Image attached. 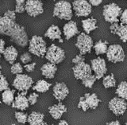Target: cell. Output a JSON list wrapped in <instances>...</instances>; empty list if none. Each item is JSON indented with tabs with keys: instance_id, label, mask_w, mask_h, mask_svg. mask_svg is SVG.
Listing matches in <instances>:
<instances>
[{
	"instance_id": "6da1fadb",
	"label": "cell",
	"mask_w": 127,
	"mask_h": 125,
	"mask_svg": "<svg viewBox=\"0 0 127 125\" xmlns=\"http://www.w3.org/2000/svg\"><path fill=\"white\" fill-rule=\"evenodd\" d=\"M0 34L10 37L11 41L21 47H26L29 43L25 28L16 22L15 11L7 10L0 17Z\"/></svg>"
},
{
	"instance_id": "7a4b0ae2",
	"label": "cell",
	"mask_w": 127,
	"mask_h": 125,
	"mask_svg": "<svg viewBox=\"0 0 127 125\" xmlns=\"http://www.w3.org/2000/svg\"><path fill=\"white\" fill-rule=\"evenodd\" d=\"M47 46L42 37L34 35L32 37L29 44L30 53L39 58H43L46 54Z\"/></svg>"
},
{
	"instance_id": "3957f363",
	"label": "cell",
	"mask_w": 127,
	"mask_h": 125,
	"mask_svg": "<svg viewBox=\"0 0 127 125\" xmlns=\"http://www.w3.org/2000/svg\"><path fill=\"white\" fill-rule=\"evenodd\" d=\"M53 16L60 19L71 20L72 18V6L67 1L57 2L54 6Z\"/></svg>"
},
{
	"instance_id": "277c9868",
	"label": "cell",
	"mask_w": 127,
	"mask_h": 125,
	"mask_svg": "<svg viewBox=\"0 0 127 125\" xmlns=\"http://www.w3.org/2000/svg\"><path fill=\"white\" fill-rule=\"evenodd\" d=\"M122 13V8L114 2L107 4L103 6L102 14L104 19L107 22L111 24L118 22L119 17H121Z\"/></svg>"
},
{
	"instance_id": "5b68a950",
	"label": "cell",
	"mask_w": 127,
	"mask_h": 125,
	"mask_svg": "<svg viewBox=\"0 0 127 125\" xmlns=\"http://www.w3.org/2000/svg\"><path fill=\"white\" fill-rule=\"evenodd\" d=\"M101 100L98 98L95 93H86L84 96L79 98L78 103V108L83 111H87L88 109H95Z\"/></svg>"
},
{
	"instance_id": "8992f818",
	"label": "cell",
	"mask_w": 127,
	"mask_h": 125,
	"mask_svg": "<svg viewBox=\"0 0 127 125\" xmlns=\"http://www.w3.org/2000/svg\"><path fill=\"white\" fill-rule=\"evenodd\" d=\"M45 58L50 63L57 64L62 62L64 60L65 53L64 50H62L61 47L56 46L55 44H52L48 48L45 54Z\"/></svg>"
},
{
	"instance_id": "52a82bcc",
	"label": "cell",
	"mask_w": 127,
	"mask_h": 125,
	"mask_svg": "<svg viewBox=\"0 0 127 125\" xmlns=\"http://www.w3.org/2000/svg\"><path fill=\"white\" fill-rule=\"evenodd\" d=\"M75 46L78 48L80 54L84 55L90 54L93 47V40L88 34L81 33L77 38Z\"/></svg>"
},
{
	"instance_id": "ba28073f",
	"label": "cell",
	"mask_w": 127,
	"mask_h": 125,
	"mask_svg": "<svg viewBox=\"0 0 127 125\" xmlns=\"http://www.w3.org/2000/svg\"><path fill=\"white\" fill-rule=\"evenodd\" d=\"M106 54L108 61L112 63L122 62L125 60L126 57L123 48L118 44L108 46V50Z\"/></svg>"
},
{
	"instance_id": "9c48e42d",
	"label": "cell",
	"mask_w": 127,
	"mask_h": 125,
	"mask_svg": "<svg viewBox=\"0 0 127 125\" xmlns=\"http://www.w3.org/2000/svg\"><path fill=\"white\" fill-rule=\"evenodd\" d=\"M33 80L26 74L16 75L13 81V86L20 92H27L33 86Z\"/></svg>"
},
{
	"instance_id": "30bf717a",
	"label": "cell",
	"mask_w": 127,
	"mask_h": 125,
	"mask_svg": "<svg viewBox=\"0 0 127 125\" xmlns=\"http://www.w3.org/2000/svg\"><path fill=\"white\" fill-rule=\"evenodd\" d=\"M72 8L74 12L78 17H87L88 16L92 10L91 5L89 2L85 0H76L72 3Z\"/></svg>"
},
{
	"instance_id": "8fae6325",
	"label": "cell",
	"mask_w": 127,
	"mask_h": 125,
	"mask_svg": "<svg viewBox=\"0 0 127 125\" xmlns=\"http://www.w3.org/2000/svg\"><path fill=\"white\" fill-rule=\"evenodd\" d=\"M91 67L92 71L95 72V76L97 80H99L103 77L106 72V64L105 60L101 58H97L95 59H92L91 61Z\"/></svg>"
},
{
	"instance_id": "7c38bea8",
	"label": "cell",
	"mask_w": 127,
	"mask_h": 125,
	"mask_svg": "<svg viewBox=\"0 0 127 125\" xmlns=\"http://www.w3.org/2000/svg\"><path fill=\"white\" fill-rule=\"evenodd\" d=\"M108 107L114 115L121 116L124 114L127 109V103L120 97H114L110 100Z\"/></svg>"
},
{
	"instance_id": "4fadbf2b",
	"label": "cell",
	"mask_w": 127,
	"mask_h": 125,
	"mask_svg": "<svg viewBox=\"0 0 127 125\" xmlns=\"http://www.w3.org/2000/svg\"><path fill=\"white\" fill-rule=\"evenodd\" d=\"M26 11L31 17H37L44 12L43 3L40 0H28L26 2Z\"/></svg>"
},
{
	"instance_id": "5bb4252c",
	"label": "cell",
	"mask_w": 127,
	"mask_h": 125,
	"mask_svg": "<svg viewBox=\"0 0 127 125\" xmlns=\"http://www.w3.org/2000/svg\"><path fill=\"white\" fill-rule=\"evenodd\" d=\"M72 71L75 78L81 80L87 77V76L92 74V69H91V65L85 62H81L75 64L72 68Z\"/></svg>"
},
{
	"instance_id": "9a60e30c",
	"label": "cell",
	"mask_w": 127,
	"mask_h": 125,
	"mask_svg": "<svg viewBox=\"0 0 127 125\" xmlns=\"http://www.w3.org/2000/svg\"><path fill=\"white\" fill-rule=\"evenodd\" d=\"M27 92H21L14 98V100L12 104V107L20 111H25L30 106L28 97H26Z\"/></svg>"
},
{
	"instance_id": "2e32d148",
	"label": "cell",
	"mask_w": 127,
	"mask_h": 125,
	"mask_svg": "<svg viewBox=\"0 0 127 125\" xmlns=\"http://www.w3.org/2000/svg\"><path fill=\"white\" fill-rule=\"evenodd\" d=\"M53 92L55 99L57 100L58 101L61 102L68 95L69 89L66 85V84L61 82V83H57L55 84V86H53Z\"/></svg>"
},
{
	"instance_id": "e0dca14e",
	"label": "cell",
	"mask_w": 127,
	"mask_h": 125,
	"mask_svg": "<svg viewBox=\"0 0 127 125\" xmlns=\"http://www.w3.org/2000/svg\"><path fill=\"white\" fill-rule=\"evenodd\" d=\"M49 112L52 117L55 120H60L61 116L67 112V108L62 103H58L57 104H53V106L49 108Z\"/></svg>"
},
{
	"instance_id": "ac0fdd59",
	"label": "cell",
	"mask_w": 127,
	"mask_h": 125,
	"mask_svg": "<svg viewBox=\"0 0 127 125\" xmlns=\"http://www.w3.org/2000/svg\"><path fill=\"white\" fill-rule=\"evenodd\" d=\"M64 34L67 40H69L79 33L77 24L74 21H70L66 23L64 26Z\"/></svg>"
},
{
	"instance_id": "d6986e66",
	"label": "cell",
	"mask_w": 127,
	"mask_h": 125,
	"mask_svg": "<svg viewBox=\"0 0 127 125\" xmlns=\"http://www.w3.org/2000/svg\"><path fill=\"white\" fill-rule=\"evenodd\" d=\"M45 37L51 40H59L61 43H63V39L61 38V31L60 28L56 25H52L48 28L45 34Z\"/></svg>"
},
{
	"instance_id": "ffe728a7",
	"label": "cell",
	"mask_w": 127,
	"mask_h": 125,
	"mask_svg": "<svg viewBox=\"0 0 127 125\" xmlns=\"http://www.w3.org/2000/svg\"><path fill=\"white\" fill-rule=\"evenodd\" d=\"M41 74L45 76V78L48 79H53L56 75V72L57 71V67L56 64L48 62L43 64L42 67L41 68Z\"/></svg>"
},
{
	"instance_id": "44dd1931",
	"label": "cell",
	"mask_w": 127,
	"mask_h": 125,
	"mask_svg": "<svg viewBox=\"0 0 127 125\" xmlns=\"http://www.w3.org/2000/svg\"><path fill=\"white\" fill-rule=\"evenodd\" d=\"M18 55V50H16V48H14L12 46L6 48V50L3 53L4 58L6 59V61L12 64H14V62L17 60Z\"/></svg>"
},
{
	"instance_id": "7402d4cb",
	"label": "cell",
	"mask_w": 127,
	"mask_h": 125,
	"mask_svg": "<svg viewBox=\"0 0 127 125\" xmlns=\"http://www.w3.org/2000/svg\"><path fill=\"white\" fill-rule=\"evenodd\" d=\"M45 115L41 112H33L28 116V123L30 125H42Z\"/></svg>"
},
{
	"instance_id": "603a6c76",
	"label": "cell",
	"mask_w": 127,
	"mask_h": 125,
	"mask_svg": "<svg viewBox=\"0 0 127 125\" xmlns=\"http://www.w3.org/2000/svg\"><path fill=\"white\" fill-rule=\"evenodd\" d=\"M82 26L83 30L85 31V34H89L91 31L97 29V21L93 18H87L82 21Z\"/></svg>"
},
{
	"instance_id": "cb8c5ba5",
	"label": "cell",
	"mask_w": 127,
	"mask_h": 125,
	"mask_svg": "<svg viewBox=\"0 0 127 125\" xmlns=\"http://www.w3.org/2000/svg\"><path fill=\"white\" fill-rule=\"evenodd\" d=\"M94 49H95L96 55H101V54H106L107 50H108V42L99 40V41H98L95 44Z\"/></svg>"
},
{
	"instance_id": "d4e9b609",
	"label": "cell",
	"mask_w": 127,
	"mask_h": 125,
	"mask_svg": "<svg viewBox=\"0 0 127 125\" xmlns=\"http://www.w3.org/2000/svg\"><path fill=\"white\" fill-rule=\"evenodd\" d=\"M51 84L47 82L45 80H39L33 86V89L37 92H45L49 91L50 88Z\"/></svg>"
},
{
	"instance_id": "484cf974",
	"label": "cell",
	"mask_w": 127,
	"mask_h": 125,
	"mask_svg": "<svg viewBox=\"0 0 127 125\" xmlns=\"http://www.w3.org/2000/svg\"><path fill=\"white\" fill-rule=\"evenodd\" d=\"M14 90L7 89L4 91L2 94V99L4 104H6V105H12L14 100Z\"/></svg>"
},
{
	"instance_id": "4316f807",
	"label": "cell",
	"mask_w": 127,
	"mask_h": 125,
	"mask_svg": "<svg viewBox=\"0 0 127 125\" xmlns=\"http://www.w3.org/2000/svg\"><path fill=\"white\" fill-rule=\"evenodd\" d=\"M116 94L123 100H127V82L122 81L118 84L116 89Z\"/></svg>"
},
{
	"instance_id": "83f0119b",
	"label": "cell",
	"mask_w": 127,
	"mask_h": 125,
	"mask_svg": "<svg viewBox=\"0 0 127 125\" xmlns=\"http://www.w3.org/2000/svg\"><path fill=\"white\" fill-rule=\"evenodd\" d=\"M102 84L106 88H113L114 86H116V80L114 78V74L111 73L105 76L102 80Z\"/></svg>"
},
{
	"instance_id": "f1b7e54d",
	"label": "cell",
	"mask_w": 127,
	"mask_h": 125,
	"mask_svg": "<svg viewBox=\"0 0 127 125\" xmlns=\"http://www.w3.org/2000/svg\"><path fill=\"white\" fill-rule=\"evenodd\" d=\"M116 34L118 35L119 38H120L123 42L127 43V25L120 24Z\"/></svg>"
},
{
	"instance_id": "f546056e",
	"label": "cell",
	"mask_w": 127,
	"mask_h": 125,
	"mask_svg": "<svg viewBox=\"0 0 127 125\" xmlns=\"http://www.w3.org/2000/svg\"><path fill=\"white\" fill-rule=\"evenodd\" d=\"M96 80H97V79H96V77H95V75L91 74V75H89V76H87V77H85L84 79H83V80H82V83H83V85H84L86 88H91Z\"/></svg>"
},
{
	"instance_id": "4dcf8cb0",
	"label": "cell",
	"mask_w": 127,
	"mask_h": 125,
	"mask_svg": "<svg viewBox=\"0 0 127 125\" xmlns=\"http://www.w3.org/2000/svg\"><path fill=\"white\" fill-rule=\"evenodd\" d=\"M14 116L17 121L20 124H26L28 122V115L22 112H16Z\"/></svg>"
},
{
	"instance_id": "1f68e13d",
	"label": "cell",
	"mask_w": 127,
	"mask_h": 125,
	"mask_svg": "<svg viewBox=\"0 0 127 125\" xmlns=\"http://www.w3.org/2000/svg\"><path fill=\"white\" fill-rule=\"evenodd\" d=\"M26 10V1L24 0H17L15 5V13L21 14Z\"/></svg>"
},
{
	"instance_id": "d6a6232c",
	"label": "cell",
	"mask_w": 127,
	"mask_h": 125,
	"mask_svg": "<svg viewBox=\"0 0 127 125\" xmlns=\"http://www.w3.org/2000/svg\"><path fill=\"white\" fill-rule=\"evenodd\" d=\"M10 71L13 74L15 75H18V74H22L23 72V67L22 66V64L17 62L12 64V66L10 68Z\"/></svg>"
},
{
	"instance_id": "836d02e7",
	"label": "cell",
	"mask_w": 127,
	"mask_h": 125,
	"mask_svg": "<svg viewBox=\"0 0 127 125\" xmlns=\"http://www.w3.org/2000/svg\"><path fill=\"white\" fill-rule=\"evenodd\" d=\"M7 89H9V84H8V81L5 76H2L0 78V91L4 92Z\"/></svg>"
},
{
	"instance_id": "e575fe53",
	"label": "cell",
	"mask_w": 127,
	"mask_h": 125,
	"mask_svg": "<svg viewBox=\"0 0 127 125\" xmlns=\"http://www.w3.org/2000/svg\"><path fill=\"white\" fill-rule=\"evenodd\" d=\"M20 60H21V62L25 64H30V62L32 61V56L30 53H24L21 55Z\"/></svg>"
},
{
	"instance_id": "d590c367",
	"label": "cell",
	"mask_w": 127,
	"mask_h": 125,
	"mask_svg": "<svg viewBox=\"0 0 127 125\" xmlns=\"http://www.w3.org/2000/svg\"><path fill=\"white\" fill-rule=\"evenodd\" d=\"M38 96H39L38 94L36 93V92H33V93H31L28 96V100H29V103L30 105H34V104L37 102Z\"/></svg>"
},
{
	"instance_id": "8d00e7d4",
	"label": "cell",
	"mask_w": 127,
	"mask_h": 125,
	"mask_svg": "<svg viewBox=\"0 0 127 125\" xmlns=\"http://www.w3.org/2000/svg\"><path fill=\"white\" fill-rule=\"evenodd\" d=\"M84 61H85L84 56L79 54L75 56V57L72 59V63L77 64H79V63H81V62H84Z\"/></svg>"
},
{
	"instance_id": "74e56055",
	"label": "cell",
	"mask_w": 127,
	"mask_h": 125,
	"mask_svg": "<svg viewBox=\"0 0 127 125\" xmlns=\"http://www.w3.org/2000/svg\"><path fill=\"white\" fill-rule=\"evenodd\" d=\"M120 22L122 25H127V9L122 11L120 17Z\"/></svg>"
},
{
	"instance_id": "f35d334b",
	"label": "cell",
	"mask_w": 127,
	"mask_h": 125,
	"mask_svg": "<svg viewBox=\"0 0 127 125\" xmlns=\"http://www.w3.org/2000/svg\"><path fill=\"white\" fill-rule=\"evenodd\" d=\"M35 67H36V63H35V62L25 64V66H24V68H25V69H26L28 72H31L34 71Z\"/></svg>"
},
{
	"instance_id": "ab89813d",
	"label": "cell",
	"mask_w": 127,
	"mask_h": 125,
	"mask_svg": "<svg viewBox=\"0 0 127 125\" xmlns=\"http://www.w3.org/2000/svg\"><path fill=\"white\" fill-rule=\"evenodd\" d=\"M119 26H120V24H118V22L111 24V26H110V32H111V34H116L117 31H118V30Z\"/></svg>"
},
{
	"instance_id": "60d3db41",
	"label": "cell",
	"mask_w": 127,
	"mask_h": 125,
	"mask_svg": "<svg viewBox=\"0 0 127 125\" xmlns=\"http://www.w3.org/2000/svg\"><path fill=\"white\" fill-rule=\"evenodd\" d=\"M5 50V42H4V40L0 38V56L1 54H3Z\"/></svg>"
},
{
	"instance_id": "b9f144b4",
	"label": "cell",
	"mask_w": 127,
	"mask_h": 125,
	"mask_svg": "<svg viewBox=\"0 0 127 125\" xmlns=\"http://www.w3.org/2000/svg\"><path fill=\"white\" fill-rule=\"evenodd\" d=\"M102 2V0H90L89 1V3L91 4V5L94 6H99Z\"/></svg>"
},
{
	"instance_id": "7bdbcfd3",
	"label": "cell",
	"mask_w": 127,
	"mask_h": 125,
	"mask_svg": "<svg viewBox=\"0 0 127 125\" xmlns=\"http://www.w3.org/2000/svg\"><path fill=\"white\" fill-rule=\"evenodd\" d=\"M106 125H121L120 122L118 120H116V121H112V122H110V123H107Z\"/></svg>"
},
{
	"instance_id": "ee69618b",
	"label": "cell",
	"mask_w": 127,
	"mask_h": 125,
	"mask_svg": "<svg viewBox=\"0 0 127 125\" xmlns=\"http://www.w3.org/2000/svg\"><path fill=\"white\" fill-rule=\"evenodd\" d=\"M58 125H68V124H67L66 120H61V121L59 122Z\"/></svg>"
},
{
	"instance_id": "f6af8a7d",
	"label": "cell",
	"mask_w": 127,
	"mask_h": 125,
	"mask_svg": "<svg viewBox=\"0 0 127 125\" xmlns=\"http://www.w3.org/2000/svg\"><path fill=\"white\" fill-rule=\"evenodd\" d=\"M2 76V72H1V69H0V78H1Z\"/></svg>"
},
{
	"instance_id": "bcb514c9",
	"label": "cell",
	"mask_w": 127,
	"mask_h": 125,
	"mask_svg": "<svg viewBox=\"0 0 127 125\" xmlns=\"http://www.w3.org/2000/svg\"><path fill=\"white\" fill-rule=\"evenodd\" d=\"M42 125H49V124H48L47 123H44V124H43Z\"/></svg>"
},
{
	"instance_id": "7dc6e473",
	"label": "cell",
	"mask_w": 127,
	"mask_h": 125,
	"mask_svg": "<svg viewBox=\"0 0 127 125\" xmlns=\"http://www.w3.org/2000/svg\"><path fill=\"white\" fill-rule=\"evenodd\" d=\"M11 125H18V124H12Z\"/></svg>"
},
{
	"instance_id": "c3c4849f",
	"label": "cell",
	"mask_w": 127,
	"mask_h": 125,
	"mask_svg": "<svg viewBox=\"0 0 127 125\" xmlns=\"http://www.w3.org/2000/svg\"><path fill=\"white\" fill-rule=\"evenodd\" d=\"M0 105H1V100H0Z\"/></svg>"
},
{
	"instance_id": "681fc988",
	"label": "cell",
	"mask_w": 127,
	"mask_h": 125,
	"mask_svg": "<svg viewBox=\"0 0 127 125\" xmlns=\"http://www.w3.org/2000/svg\"><path fill=\"white\" fill-rule=\"evenodd\" d=\"M0 62H1V57H0Z\"/></svg>"
},
{
	"instance_id": "f907efd6",
	"label": "cell",
	"mask_w": 127,
	"mask_h": 125,
	"mask_svg": "<svg viewBox=\"0 0 127 125\" xmlns=\"http://www.w3.org/2000/svg\"><path fill=\"white\" fill-rule=\"evenodd\" d=\"M125 125H127V122H126V124H125Z\"/></svg>"
}]
</instances>
